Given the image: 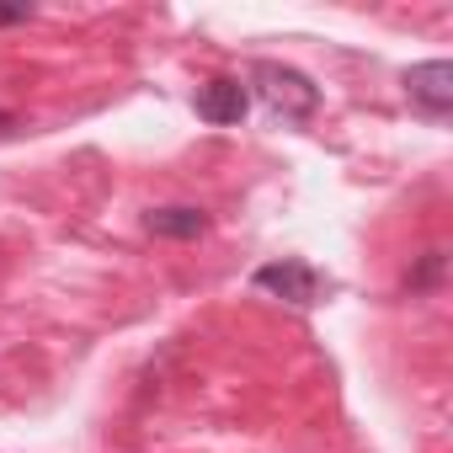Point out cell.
<instances>
[{"instance_id":"1","label":"cell","mask_w":453,"mask_h":453,"mask_svg":"<svg viewBox=\"0 0 453 453\" xmlns=\"http://www.w3.org/2000/svg\"><path fill=\"white\" fill-rule=\"evenodd\" d=\"M251 86H257V96H262L283 123H310V118L320 112V86H315L310 75L278 65V59H257V65H251Z\"/></svg>"},{"instance_id":"2","label":"cell","mask_w":453,"mask_h":453,"mask_svg":"<svg viewBox=\"0 0 453 453\" xmlns=\"http://www.w3.org/2000/svg\"><path fill=\"white\" fill-rule=\"evenodd\" d=\"M405 96L426 112V118H448L453 107V65L448 59H426L405 70Z\"/></svg>"},{"instance_id":"3","label":"cell","mask_w":453,"mask_h":453,"mask_svg":"<svg viewBox=\"0 0 453 453\" xmlns=\"http://www.w3.org/2000/svg\"><path fill=\"white\" fill-rule=\"evenodd\" d=\"M262 294H278V299H288V304H315L320 299V273L315 267H304V262H267V267H257V278H251Z\"/></svg>"},{"instance_id":"4","label":"cell","mask_w":453,"mask_h":453,"mask_svg":"<svg viewBox=\"0 0 453 453\" xmlns=\"http://www.w3.org/2000/svg\"><path fill=\"white\" fill-rule=\"evenodd\" d=\"M246 112H251V91L241 81H208L197 91V118L213 123V128H235Z\"/></svg>"},{"instance_id":"5","label":"cell","mask_w":453,"mask_h":453,"mask_svg":"<svg viewBox=\"0 0 453 453\" xmlns=\"http://www.w3.org/2000/svg\"><path fill=\"white\" fill-rule=\"evenodd\" d=\"M144 230L160 241H197L208 230V213L203 208H150L144 213Z\"/></svg>"},{"instance_id":"6","label":"cell","mask_w":453,"mask_h":453,"mask_svg":"<svg viewBox=\"0 0 453 453\" xmlns=\"http://www.w3.org/2000/svg\"><path fill=\"white\" fill-rule=\"evenodd\" d=\"M437 278H442V251H426V257H421V267L411 273V288H432Z\"/></svg>"},{"instance_id":"7","label":"cell","mask_w":453,"mask_h":453,"mask_svg":"<svg viewBox=\"0 0 453 453\" xmlns=\"http://www.w3.org/2000/svg\"><path fill=\"white\" fill-rule=\"evenodd\" d=\"M33 12L27 6H0V27H17V22H27Z\"/></svg>"}]
</instances>
